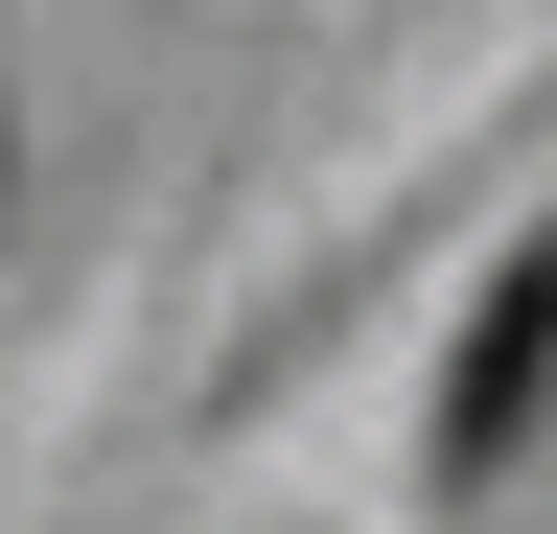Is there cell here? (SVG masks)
<instances>
[{
  "mask_svg": "<svg viewBox=\"0 0 557 534\" xmlns=\"http://www.w3.org/2000/svg\"><path fill=\"white\" fill-rule=\"evenodd\" d=\"M534 395H557V233L487 256V302H465V372H442V488H487V464L534 442Z\"/></svg>",
  "mask_w": 557,
  "mask_h": 534,
  "instance_id": "cell-1",
  "label": "cell"
}]
</instances>
